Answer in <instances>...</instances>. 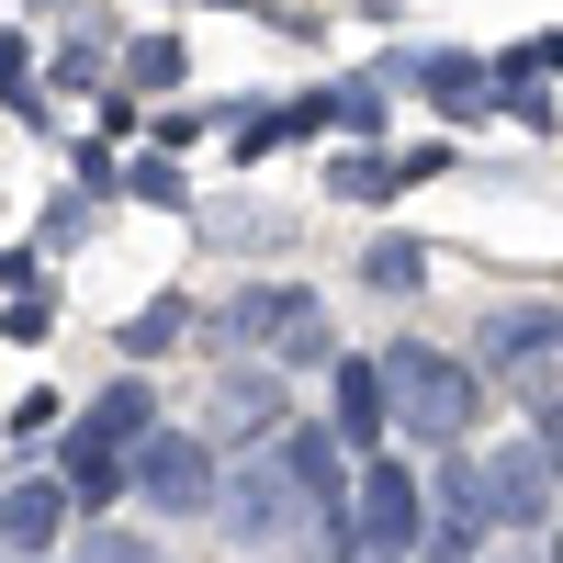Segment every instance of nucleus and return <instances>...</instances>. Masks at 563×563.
<instances>
[{
	"label": "nucleus",
	"instance_id": "f257e3e1",
	"mask_svg": "<svg viewBox=\"0 0 563 563\" xmlns=\"http://www.w3.org/2000/svg\"><path fill=\"white\" fill-rule=\"evenodd\" d=\"M384 406H395V429L406 440H462L474 429V406H485V384L462 372L451 350H384Z\"/></svg>",
	"mask_w": 563,
	"mask_h": 563
},
{
	"label": "nucleus",
	"instance_id": "f03ea898",
	"mask_svg": "<svg viewBox=\"0 0 563 563\" xmlns=\"http://www.w3.org/2000/svg\"><path fill=\"white\" fill-rule=\"evenodd\" d=\"M214 339L271 350V361H327V305H316V282H249V294H225Z\"/></svg>",
	"mask_w": 563,
	"mask_h": 563
},
{
	"label": "nucleus",
	"instance_id": "7ed1b4c3",
	"mask_svg": "<svg viewBox=\"0 0 563 563\" xmlns=\"http://www.w3.org/2000/svg\"><path fill=\"white\" fill-rule=\"evenodd\" d=\"M417 541H429V496H417V474H406V462H372V474L350 485V552L406 563Z\"/></svg>",
	"mask_w": 563,
	"mask_h": 563
},
{
	"label": "nucleus",
	"instance_id": "20e7f679",
	"mask_svg": "<svg viewBox=\"0 0 563 563\" xmlns=\"http://www.w3.org/2000/svg\"><path fill=\"white\" fill-rule=\"evenodd\" d=\"M552 462H541V440H496V462H474V519H496V530H541L552 519Z\"/></svg>",
	"mask_w": 563,
	"mask_h": 563
},
{
	"label": "nucleus",
	"instance_id": "39448f33",
	"mask_svg": "<svg viewBox=\"0 0 563 563\" xmlns=\"http://www.w3.org/2000/svg\"><path fill=\"white\" fill-rule=\"evenodd\" d=\"M124 496H147L158 519H192V507H214V451L180 440V429H147V440H135V485Z\"/></svg>",
	"mask_w": 563,
	"mask_h": 563
},
{
	"label": "nucleus",
	"instance_id": "423d86ee",
	"mask_svg": "<svg viewBox=\"0 0 563 563\" xmlns=\"http://www.w3.org/2000/svg\"><path fill=\"white\" fill-rule=\"evenodd\" d=\"M214 507H225V530H238L249 552H271L282 530H294V519H305V496H294V474H282V462H271V451H249V462H238V474H225V485H214Z\"/></svg>",
	"mask_w": 563,
	"mask_h": 563
},
{
	"label": "nucleus",
	"instance_id": "0eeeda50",
	"mask_svg": "<svg viewBox=\"0 0 563 563\" xmlns=\"http://www.w3.org/2000/svg\"><path fill=\"white\" fill-rule=\"evenodd\" d=\"M485 361H496L519 395H552V361H563V305H496V316H485Z\"/></svg>",
	"mask_w": 563,
	"mask_h": 563
},
{
	"label": "nucleus",
	"instance_id": "6e6552de",
	"mask_svg": "<svg viewBox=\"0 0 563 563\" xmlns=\"http://www.w3.org/2000/svg\"><path fill=\"white\" fill-rule=\"evenodd\" d=\"M57 485H68L79 507H113V496L135 485V451H124L113 429H90V417H68V440H57Z\"/></svg>",
	"mask_w": 563,
	"mask_h": 563
},
{
	"label": "nucleus",
	"instance_id": "1a4fd4ad",
	"mask_svg": "<svg viewBox=\"0 0 563 563\" xmlns=\"http://www.w3.org/2000/svg\"><path fill=\"white\" fill-rule=\"evenodd\" d=\"M451 169V147H406V158H384V147H350L339 169H327V192L339 203H395L406 180H440Z\"/></svg>",
	"mask_w": 563,
	"mask_h": 563
},
{
	"label": "nucleus",
	"instance_id": "9d476101",
	"mask_svg": "<svg viewBox=\"0 0 563 563\" xmlns=\"http://www.w3.org/2000/svg\"><path fill=\"white\" fill-rule=\"evenodd\" d=\"M271 462L294 474V496H305V507H350V440H339V429H282V440H271Z\"/></svg>",
	"mask_w": 563,
	"mask_h": 563
},
{
	"label": "nucleus",
	"instance_id": "9b49d317",
	"mask_svg": "<svg viewBox=\"0 0 563 563\" xmlns=\"http://www.w3.org/2000/svg\"><path fill=\"white\" fill-rule=\"evenodd\" d=\"M68 519H79V496H68L57 474H45V485H12V496H0V552H57Z\"/></svg>",
	"mask_w": 563,
	"mask_h": 563
},
{
	"label": "nucleus",
	"instance_id": "f8f14e48",
	"mask_svg": "<svg viewBox=\"0 0 563 563\" xmlns=\"http://www.w3.org/2000/svg\"><path fill=\"white\" fill-rule=\"evenodd\" d=\"M327 406H339V417H327V429L372 451V440L395 429V406H384V361H327Z\"/></svg>",
	"mask_w": 563,
	"mask_h": 563
},
{
	"label": "nucleus",
	"instance_id": "ddd939ff",
	"mask_svg": "<svg viewBox=\"0 0 563 563\" xmlns=\"http://www.w3.org/2000/svg\"><path fill=\"white\" fill-rule=\"evenodd\" d=\"M214 429H249V451H271V440H282V384H271V372H225Z\"/></svg>",
	"mask_w": 563,
	"mask_h": 563
},
{
	"label": "nucleus",
	"instance_id": "4468645a",
	"mask_svg": "<svg viewBox=\"0 0 563 563\" xmlns=\"http://www.w3.org/2000/svg\"><path fill=\"white\" fill-rule=\"evenodd\" d=\"M169 339H192V294H158V305H135V316L113 327L124 361H147V350H169Z\"/></svg>",
	"mask_w": 563,
	"mask_h": 563
},
{
	"label": "nucleus",
	"instance_id": "2eb2a0df",
	"mask_svg": "<svg viewBox=\"0 0 563 563\" xmlns=\"http://www.w3.org/2000/svg\"><path fill=\"white\" fill-rule=\"evenodd\" d=\"M417 90H429L440 113H485V102H496V68H485V57H429Z\"/></svg>",
	"mask_w": 563,
	"mask_h": 563
},
{
	"label": "nucleus",
	"instance_id": "dca6fc26",
	"mask_svg": "<svg viewBox=\"0 0 563 563\" xmlns=\"http://www.w3.org/2000/svg\"><path fill=\"white\" fill-rule=\"evenodd\" d=\"M79 417H90V429H113V440L135 451V440H147V417H158V406H147V384H135V372H124V384H102V395H90Z\"/></svg>",
	"mask_w": 563,
	"mask_h": 563
},
{
	"label": "nucleus",
	"instance_id": "f3484780",
	"mask_svg": "<svg viewBox=\"0 0 563 563\" xmlns=\"http://www.w3.org/2000/svg\"><path fill=\"white\" fill-rule=\"evenodd\" d=\"M361 282H372V294H417V282H429V249H417V238H372Z\"/></svg>",
	"mask_w": 563,
	"mask_h": 563
},
{
	"label": "nucleus",
	"instance_id": "a211bd4d",
	"mask_svg": "<svg viewBox=\"0 0 563 563\" xmlns=\"http://www.w3.org/2000/svg\"><path fill=\"white\" fill-rule=\"evenodd\" d=\"M124 79H135V90H180V79H192L180 34H135V45H124Z\"/></svg>",
	"mask_w": 563,
	"mask_h": 563
},
{
	"label": "nucleus",
	"instance_id": "6ab92c4d",
	"mask_svg": "<svg viewBox=\"0 0 563 563\" xmlns=\"http://www.w3.org/2000/svg\"><path fill=\"white\" fill-rule=\"evenodd\" d=\"M45 429H68V395H57V384H34V395L12 406V451H45Z\"/></svg>",
	"mask_w": 563,
	"mask_h": 563
},
{
	"label": "nucleus",
	"instance_id": "aec40b11",
	"mask_svg": "<svg viewBox=\"0 0 563 563\" xmlns=\"http://www.w3.org/2000/svg\"><path fill=\"white\" fill-rule=\"evenodd\" d=\"M474 530H485L474 507H451V519H440L429 541H417V563H474Z\"/></svg>",
	"mask_w": 563,
	"mask_h": 563
},
{
	"label": "nucleus",
	"instance_id": "412c9836",
	"mask_svg": "<svg viewBox=\"0 0 563 563\" xmlns=\"http://www.w3.org/2000/svg\"><path fill=\"white\" fill-rule=\"evenodd\" d=\"M45 327H57V294H34V282H23V294L0 305V339H45Z\"/></svg>",
	"mask_w": 563,
	"mask_h": 563
},
{
	"label": "nucleus",
	"instance_id": "4be33fe9",
	"mask_svg": "<svg viewBox=\"0 0 563 563\" xmlns=\"http://www.w3.org/2000/svg\"><path fill=\"white\" fill-rule=\"evenodd\" d=\"M124 192H147V203H180V169H169V158H135V169H124Z\"/></svg>",
	"mask_w": 563,
	"mask_h": 563
},
{
	"label": "nucleus",
	"instance_id": "5701e85b",
	"mask_svg": "<svg viewBox=\"0 0 563 563\" xmlns=\"http://www.w3.org/2000/svg\"><path fill=\"white\" fill-rule=\"evenodd\" d=\"M23 68H34V34H23V23H0V90H23Z\"/></svg>",
	"mask_w": 563,
	"mask_h": 563
},
{
	"label": "nucleus",
	"instance_id": "b1692460",
	"mask_svg": "<svg viewBox=\"0 0 563 563\" xmlns=\"http://www.w3.org/2000/svg\"><path fill=\"white\" fill-rule=\"evenodd\" d=\"M541 462H552V485H563V406L541 417Z\"/></svg>",
	"mask_w": 563,
	"mask_h": 563
},
{
	"label": "nucleus",
	"instance_id": "393cba45",
	"mask_svg": "<svg viewBox=\"0 0 563 563\" xmlns=\"http://www.w3.org/2000/svg\"><path fill=\"white\" fill-rule=\"evenodd\" d=\"M23 271H34V260H23V249H0V282H12V294H23Z\"/></svg>",
	"mask_w": 563,
	"mask_h": 563
},
{
	"label": "nucleus",
	"instance_id": "a878e982",
	"mask_svg": "<svg viewBox=\"0 0 563 563\" xmlns=\"http://www.w3.org/2000/svg\"><path fill=\"white\" fill-rule=\"evenodd\" d=\"M34 12H68V0H34Z\"/></svg>",
	"mask_w": 563,
	"mask_h": 563
},
{
	"label": "nucleus",
	"instance_id": "bb28decb",
	"mask_svg": "<svg viewBox=\"0 0 563 563\" xmlns=\"http://www.w3.org/2000/svg\"><path fill=\"white\" fill-rule=\"evenodd\" d=\"M552 563H563V541H552Z\"/></svg>",
	"mask_w": 563,
	"mask_h": 563
}]
</instances>
